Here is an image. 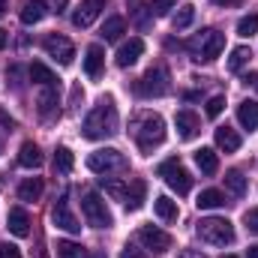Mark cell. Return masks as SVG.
I'll use <instances>...</instances> for the list:
<instances>
[{
  "label": "cell",
  "instance_id": "obj_4",
  "mask_svg": "<svg viewBox=\"0 0 258 258\" xmlns=\"http://www.w3.org/2000/svg\"><path fill=\"white\" fill-rule=\"evenodd\" d=\"M195 234H198L204 243H210V246H228V243H234V228H231V222L222 219V216H207V219H201V222L195 225Z\"/></svg>",
  "mask_w": 258,
  "mask_h": 258
},
{
  "label": "cell",
  "instance_id": "obj_27",
  "mask_svg": "<svg viewBox=\"0 0 258 258\" xmlns=\"http://www.w3.org/2000/svg\"><path fill=\"white\" fill-rule=\"evenodd\" d=\"M27 75H30V81H36V84H42V87H48V84H54V81H57V78H54V72H51L45 63H30Z\"/></svg>",
  "mask_w": 258,
  "mask_h": 258
},
{
  "label": "cell",
  "instance_id": "obj_5",
  "mask_svg": "<svg viewBox=\"0 0 258 258\" xmlns=\"http://www.w3.org/2000/svg\"><path fill=\"white\" fill-rule=\"evenodd\" d=\"M87 168H90L93 174H114V171H126L129 162L120 150L102 147V150H93V153L87 156Z\"/></svg>",
  "mask_w": 258,
  "mask_h": 258
},
{
  "label": "cell",
  "instance_id": "obj_45",
  "mask_svg": "<svg viewBox=\"0 0 258 258\" xmlns=\"http://www.w3.org/2000/svg\"><path fill=\"white\" fill-rule=\"evenodd\" d=\"M246 84H252V87L258 90V75H252V78H246Z\"/></svg>",
  "mask_w": 258,
  "mask_h": 258
},
{
  "label": "cell",
  "instance_id": "obj_12",
  "mask_svg": "<svg viewBox=\"0 0 258 258\" xmlns=\"http://www.w3.org/2000/svg\"><path fill=\"white\" fill-rule=\"evenodd\" d=\"M51 219H54V225H57V228H63V231H69V234H78V231H81V222H78V219H75V213L69 210V201H66V198H60V201L54 204Z\"/></svg>",
  "mask_w": 258,
  "mask_h": 258
},
{
  "label": "cell",
  "instance_id": "obj_7",
  "mask_svg": "<svg viewBox=\"0 0 258 258\" xmlns=\"http://www.w3.org/2000/svg\"><path fill=\"white\" fill-rule=\"evenodd\" d=\"M156 174H159V177H162V180H165L177 195H186L189 189H192V174L183 168L180 159H165V162L156 168Z\"/></svg>",
  "mask_w": 258,
  "mask_h": 258
},
{
  "label": "cell",
  "instance_id": "obj_44",
  "mask_svg": "<svg viewBox=\"0 0 258 258\" xmlns=\"http://www.w3.org/2000/svg\"><path fill=\"white\" fill-rule=\"evenodd\" d=\"M246 258H258V243H255V246H249V252H246Z\"/></svg>",
  "mask_w": 258,
  "mask_h": 258
},
{
  "label": "cell",
  "instance_id": "obj_28",
  "mask_svg": "<svg viewBox=\"0 0 258 258\" xmlns=\"http://www.w3.org/2000/svg\"><path fill=\"white\" fill-rule=\"evenodd\" d=\"M201 210H216V207H222L225 204V195L219 192V189H204V192L198 195V201H195Z\"/></svg>",
  "mask_w": 258,
  "mask_h": 258
},
{
  "label": "cell",
  "instance_id": "obj_24",
  "mask_svg": "<svg viewBox=\"0 0 258 258\" xmlns=\"http://www.w3.org/2000/svg\"><path fill=\"white\" fill-rule=\"evenodd\" d=\"M102 63H105L102 48H99V45H90V48H87V54H84V72H87L90 78H96V75L102 72Z\"/></svg>",
  "mask_w": 258,
  "mask_h": 258
},
{
  "label": "cell",
  "instance_id": "obj_23",
  "mask_svg": "<svg viewBox=\"0 0 258 258\" xmlns=\"http://www.w3.org/2000/svg\"><path fill=\"white\" fill-rule=\"evenodd\" d=\"M42 189H45L42 177H24L21 186H18V198H21V201H39Z\"/></svg>",
  "mask_w": 258,
  "mask_h": 258
},
{
  "label": "cell",
  "instance_id": "obj_10",
  "mask_svg": "<svg viewBox=\"0 0 258 258\" xmlns=\"http://www.w3.org/2000/svg\"><path fill=\"white\" fill-rule=\"evenodd\" d=\"M138 240H141L147 249H153V252H168V249H171V243H174L168 231L153 228V225H144V228L138 231Z\"/></svg>",
  "mask_w": 258,
  "mask_h": 258
},
{
  "label": "cell",
  "instance_id": "obj_39",
  "mask_svg": "<svg viewBox=\"0 0 258 258\" xmlns=\"http://www.w3.org/2000/svg\"><path fill=\"white\" fill-rule=\"evenodd\" d=\"M0 258H21V252L12 243H0Z\"/></svg>",
  "mask_w": 258,
  "mask_h": 258
},
{
  "label": "cell",
  "instance_id": "obj_3",
  "mask_svg": "<svg viewBox=\"0 0 258 258\" xmlns=\"http://www.w3.org/2000/svg\"><path fill=\"white\" fill-rule=\"evenodd\" d=\"M225 48V36L219 30H201L186 42V51L192 54L195 63H213Z\"/></svg>",
  "mask_w": 258,
  "mask_h": 258
},
{
  "label": "cell",
  "instance_id": "obj_6",
  "mask_svg": "<svg viewBox=\"0 0 258 258\" xmlns=\"http://www.w3.org/2000/svg\"><path fill=\"white\" fill-rule=\"evenodd\" d=\"M171 90V78L165 66H150L138 81H135V93L138 96H165Z\"/></svg>",
  "mask_w": 258,
  "mask_h": 258
},
{
  "label": "cell",
  "instance_id": "obj_8",
  "mask_svg": "<svg viewBox=\"0 0 258 258\" xmlns=\"http://www.w3.org/2000/svg\"><path fill=\"white\" fill-rule=\"evenodd\" d=\"M81 213H84L87 225H93V228H111V222H114L108 207H105V201L96 192H87L81 198Z\"/></svg>",
  "mask_w": 258,
  "mask_h": 258
},
{
  "label": "cell",
  "instance_id": "obj_13",
  "mask_svg": "<svg viewBox=\"0 0 258 258\" xmlns=\"http://www.w3.org/2000/svg\"><path fill=\"white\" fill-rule=\"evenodd\" d=\"M6 228L15 234V237H27L30 234V213L24 207H12L9 216H6Z\"/></svg>",
  "mask_w": 258,
  "mask_h": 258
},
{
  "label": "cell",
  "instance_id": "obj_18",
  "mask_svg": "<svg viewBox=\"0 0 258 258\" xmlns=\"http://www.w3.org/2000/svg\"><path fill=\"white\" fill-rule=\"evenodd\" d=\"M237 120H240V126L243 129H258V102L255 99H243L240 105H237Z\"/></svg>",
  "mask_w": 258,
  "mask_h": 258
},
{
  "label": "cell",
  "instance_id": "obj_14",
  "mask_svg": "<svg viewBox=\"0 0 258 258\" xmlns=\"http://www.w3.org/2000/svg\"><path fill=\"white\" fill-rule=\"evenodd\" d=\"M174 123H177V132H180L183 141H192L195 135L201 132V120H198V114H192V111H177Z\"/></svg>",
  "mask_w": 258,
  "mask_h": 258
},
{
  "label": "cell",
  "instance_id": "obj_40",
  "mask_svg": "<svg viewBox=\"0 0 258 258\" xmlns=\"http://www.w3.org/2000/svg\"><path fill=\"white\" fill-rule=\"evenodd\" d=\"M120 258H144V255H141V249H135V246H123Z\"/></svg>",
  "mask_w": 258,
  "mask_h": 258
},
{
  "label": "cell",
  "instance_id": "obj_43",
  "mask_svg": "<svg viewBox=\"0 0 258 258\" xmlns=\"http://www.w3.org/2000/svg\"><path fill=\"white\" fill-rule=\"evenodd\" d=\"M45 3H51V6H54L57 12H60V9H63V6H66V0H45Z\"/></svg>",
  "mask_w": 258,
  "mask_h": 258
},
{
  "label": "cell",
  "instance_id": "obj_26",
  "mask_svg": "<svg viewBox=\"0 0 258 258\" xmlns=\"http://www.w3.org/2000/svg\"><path fill=\"white\" fill-rule=\"evenodd\" d=\"M36 102H39V114L48 120V117H51V111H57V90H54V84H48V87L39 93V99H36Z\"/></svg>",
  "mask_w": 258,
  "mask_h": 258
},
{
  "label": "cell",
  "instance_id": "obj_47",
  "mask_svg": "<svg viewBox=\"0 0 258 258\" xmlns=\"http://www.w3.org/2000/svg\"><path fill=\"white\" fill-rule=\"evenodd\" d=\"M222 258H237V255H222Z\"/></svg>",
  "mask_w": 258,
  "mask_h": 258
},
{
  "label": "cell",
  "instance_id": "obj_17",
  "mask_svg": "<svg viewBox=\"0 0 258 258\" xmlns=\"http://www.w3.org/2000/svg\"><path fill=\"white\" fill-rule=\"evenodd\" d=\"M144 198H147V183H144L141 177H135V180H132V183L126 186V198H123L126 210H141Z\"/></svg>",
  "mask_w": 258,
  "mask_h": 258
},
{
  "label": "cell",
  "instance_id": "obj_11",
  "mask_svg": "<svg viewBox=\"0 0 258 258\" xmlns=\"http://www.w3.org/2000/svg\"><path fill=\"white\" fill-rule=\"evenodd\" d=\"M105 3H108V0H81V6L72 12V24H75V27H90V24L102 15Z\"/></svg>",
  "mask_w": 258,
  "mask_h": 258
},
{
  "label": "cell",
  "instance_id": "obj_25",
  "mask_svg": "<svg viewBox=\"0 0 258 258\" xmlns=\"http://www.w3.org/2000/svg\"><path fill=\"white\" fill-rule=\"evenodd\" d=\"M123 33H126V21H123L120 15H111V18L105 21V27H102V39H105V42H117Z\"/></svg>",
  "mask_w": 258,
  "mask_h": 258
},
{
  "label": "cell",
  "instance_id": "obj_29",
  "mask_svg": "<svg viewBox=\"0 0 258 258\" xmlns=\"http://www.w3.org/2000/svg\"><path fill=\"white\" fill-rule=\"evenodd\" d=\"M72 165H75L72 150H69V147H57V150H54V171H57V174H69Z\"/></svg>",
  "mask_w": 258,
  "mask_h": 258
},
{
  "label": "cell",
  "instance_id": "obj_31",
  "mask_svg": "<svg viewBox=\"0 0 258 258\" xmlns=\"http://www.w3.org/2000/svg\"><path fill=\"white\" fill-rule=\"evenodd\" d=\"M225 189L234 195V198H240V195L246 192V177L240 171H228L225 174Z\"/></svg>",
  "mask_w": 258,
  "mask_h": 258
},
{
  "label": "cell",
  "instance_id": "obj_35",
  "mask_svg": "<svg viewBox=\"0 0 258 258\" xmlns=\"http://www.w3.org/2000/svg\"><path fill=\"white\" fill-rule=\"evenodd\" d=\"M237 33H240V36H252V33H258V12L243 15V18L237 21Z\"/></svg>",
  "mask_w": 258,
  "mask_h": 258
},
{
  "label": "cell",
  "instance_id": "obj_2",
  "mask_svg": "<svg viewBox=\"0 0 258 258\" xmlns=\"http://www.w3.org/2000/svg\"><path fill=\"white\" fill-rule=\"evenodd\" d=\"M132 138L144 153H153V147L165 141V120L159 114H138L132 120Z\"/></svg>",
  "mask_w": 258,
  "mask_h": 258
},
{
  "label": "cell",
  "instance_id": "obj_34",
  "mask_svg": "<svg viewBox=\"0 0 258 258\" xmlns=\"http://www.w3.org/2000/svg\"><path fill=\"white\" fill-rule=\"evenodd\" d=\"M99 183H102V189L111 195V198H117V201H123V198H126V183H120V180H111V177H102Z\"/></svg>",
  "mask_w": 258,
  "mask_h": 258
},
{
  "label": "cell",
  "instance_id": "obj_20",
  "mask_svg": "<svg viewBox=\"0 0 258 258\" xmlns=\"http://www.w3.org/2000/svg\"><path fill=\"white\" fill-rule=\"evenodd\" d=\"M195 165L201 168V174H216V171H219V156H216V150H210V147L195 150Z\"/></svg>",
  "mask_w": 258,
  "mask_h": 258
},
{
  "label": "cell",
  "instance_id": "obj_1",
  "mask_svg": "<svg viewBox=\"0 0 258 258\" xmlns=\"http://www.w3.org/2000/svg\"><path fill=\"white\" fill-rule=\"evenodd\" d=\"M84 138H90V141H102V138H111L114 132H117V108H114V102L111 99H102L87 117H84Z\"/></svg>",
  "mask_w": 258,
  "mask_h": 258
},
{
  "label": "cell",
  "instance_id": "obj_32",
  "mask_svg": "<svg viewBox=\"0 0 258 258\" xmlns=\"http://www.w3.org/2000/svg\"><path fill=\"white\" fill-rule=\"evenodd\" d=\"M249 57H252V51H249L246 45H237V48L231 51V57H228V69H231V72H240L243 66L249 63Z\"/></svg>",
  "mask_w": 258,
  "mask_h": 258
},
{
  "label": "cell",
  "instance_id": "obj_33",
  "mask_svg": "<svg viewBox=\"0 0 258 258\" xmlns=\"http://www.w3.org/2000/svg\"><path fill=\"white\" fill-rule=\"evenodd\" d=\"M192 18H195V6H192V3H183V6L177 9V15L171 18V21H174V30L189 27V24H192Z\"/></svg>",
  "mask_w": 258,
  "mask_h": 258
},
{
  "label": "cell",
  "instance_id": "obj_16",
  "mask_svg": "<svg viewBox=\"0 0 258 258\" xmlns=\"http://www.w3.org/2000/svg\"><path fill=\"white\" fill-rule=\"evenodd\" d=\"M141 54H144V42H141V39H129V42L120 45V51H117V66L126 69V66H132Z\"/></svg>",
  "mask_w": 258,
  "mask_h": 258
},
{
  "label": "cell",
  "instance_id": "obj_36",
  "mask_svg": "<svg viewBox=\"0 0 258 258\" xmlns=\"http://www.w3.org/2000/svg\"><path fill=\"white\" fill-rule=\"evenodd\" d=\"M225 108V96H210L207 99V117H219Z\"/></svg>",
  "mask_w": 258,
  "mask_h": 258
},
{
  "label": "cell",
  "instance_id": "obj_22",
  "mask_svg": "<svg viewBox=\"0 0 258 258\" xmlns=\"http://www.w3.org/2000/svg\"><path fill=\"white\" fill-rule=\"evenodd\" d=\"M153 210H156V216H159L162 222H174V219L180 216V210H177V201H171L168 195H159V198L153 201Z\"/></svg>",
  "mask_w": 258,
  "mask_h": 258
},
{
  "label": "cell",
  "instance_id": "obj_21",
  "mask_svg": "<svg viewBox=\"0 0 258 258\" xmlns=\"http://www.w3.org/2000/svg\"><path fill=\"white\" fill-rule=\"evenodd\" d=\"M216 147L225 153H234V150H240V135L231 126H219L216 129Z\"/></svg>",
  "mask_w": 258,
  "mask_h": 258
},
{
  "label": "cell",
  "instance_id": "obj_41",
  "mask_svg": "<svg viewBox=\"0 0 258 258\" xmlns=\"http://www.w3.org/2000/svg\"><path fill=\"white\" fill-rule=\"evenodd\" d=\"M213 3H216V6H240L243 0H213Z\"/></svg>",
  "mask_w": 258,
  "mask_h": 258
},
{
  "label": "cell",
  "instance_id": "obj_9",
  "mask_svg": "<svg viewBox=\"0 0 258 258\" xmlns=\"http://www.w3.org/2000/svg\"><path fill=\"white\" fill-rule=\"evenodd\" d=\"M42 48H45L48 57H54L57 63H63V66H69L72 57H75V45H72L66 36H60V33H48V36L42 39Z\"/></svg>",
  "mask_w": 258,
  "mask_h": 258
},
{
  "label": "cell",
  "instance_id": "obj_37",
  "mask_svg": "<svg viewBox=\"0 0 258 258\" xmlns=\"http://www.w3.org/2000/svg\"><path fill=\"white\" fill-rule=\"evenodd\" d=\"M174 3L177 0H150V6H153L156 15H168V9H174Z\"/></svg>",
  "mask_w": 258,
  "mask_h": 258
},
{
  "label": "cell",
  "instance_id": "obj_19",
  "mask_svg": "<svg viewBox=\"0 0 258 258\" xmlns=\"http://www.w3.org/2000/svg\"><path fill=\"white\" fill-rule=\"evenodd\" d=\"M18 165L21 168H39L42 165V150L33 141H24L21 150H18Z\"/></svg>",
  "mask_w": 258,
  "mask_h": 258
},
{
  "label": "cell",
  "instance_id": "obj_15",
  "mask_svg": "<svg viewBox=\"0 0 258 258\" xmlns=\"http://www.w3.org/2000/svg\"><path fill=\"white\" fill-rule=\"evenodd\" d=\"M48 15V3L45 0H24L21 6V24H39Z\"/></svg>",
  "mask_w": 258,
  "mask_h": 258
},
{
  "label": "cell",
  "instance_id": "obj_42",
  "mask_svg": "<svg viewBox=\"0 0 258 258\" xmlns=\"http://www.w3.org/2000/svg\"><path fill=\"white\" fill-rule=\"evenodd\" d=\"M6 42H9V33H6V30H3V27H0V51H3V48H6Z\"/></svg>",
  "mask_w": 258,
  "mask_h": 258
},
{
  "label": "cell",
  "instance_id": "obj_30",
  "mask_svg": "<svg viewBox=\"0 0 258 258\" xmlns=\"http://www.w3.org/2000/svg\"><path fill=\"white\" fill-rule=\"evenodd\" d=\"M57 258H87V249L81 243H72V240H57Z\"/></svg>",
  "mask_w": 258,
  "mask_h": 258
},
{
  "label": "cell",
  "instance_id": "obj_38",
  "mask_svg": "<svg viewBox=\"0 0 258 258\" xmlns=\"http://www.w3.org/2000/svg\"><path fill=\"white\" fill-rule=\"evenodd\" d=\"M243 222H246V228H249L252 234H258V207H252V210L243 213Z\"/></svg>",
  "mask_w": 258,
  "mask_h": 258
},
{
  "label": "cell",
  "instance_id": "obj_46",
  "mask_svg": "<svg viewBox=\"0 0 258 258\" xmlns=\"http://www.w3.org/2000/svg\"><path fill=\"white\" fill-rule=\"evenodd\" d=\"M3 12H6V0H0V15H3Z\"/></svg>",
  "mask_w": 258,
  "mask_h": 258
}]
</instances>
